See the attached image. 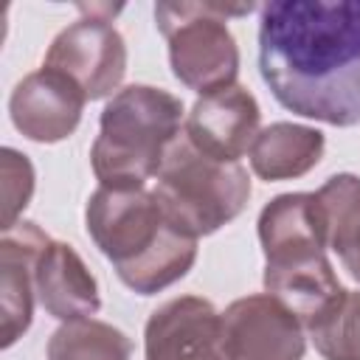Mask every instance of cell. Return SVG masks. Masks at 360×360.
Listing matches in <instances>:
<instances>
[{"mask_svg": "<svg viewBox=\"0 0 360 360\" xmlns=\"http://www.w3.org/2000/svg\"><path fill=\"white\" fill-rule=\"evenodd\" d=\"M259 73L284 110L360 127V0L264 3Z\"/></svg>", "mask_w": 360, "mask_h": 360, "instance_id": "obj_1", "label": "cell"}, {"mask_svg": "<svg viewBox=\"0 0 360 360\" xmlns=\"http://www.w3.org/2000/svg\"><path fill=\"white\" fill-rule=\"evenodd\" d=\"M84 228L118 278L138 295L172 287L197 262V236L180 228L146 186H98L84 205Z\"/></svg>", "mask_w": 360, "mask_h": 360, "instance_id": "obj_2", "label": "cell"}, {"mask_svg": "<svg viewBox=\"0 0 360 360\" xmlns=\"http://www.w3.org/2000/svg\"><path fill=\"white\" fill-rule=\"evenodd\" d=\"M183 101L163 87L127 84L101 110L90 166L98 186L141 188L158 174L166 149L183 132Z\"/></svg>", "mask_w": 360, "mask_h": 360, "instance_id": "obj_3", "label": "cell"}, {"mask_svg": "<svg viewBox=\"0 0 360 360\" xmlns=\"http://www.w3.org/2000/svg\"><path fill=\"white\" fill-rule=\"evenodd\" d=\"M152 191L163 211L200 239L245 211L250 177L239 160H217L180 132L166 149Z\"/></svg>", "mask_w": 360, "mask_h": 360, "instance_id": "obj_4", "label": "cell"}, {"mask_svg": "<svg viewBox=\"0 0 360 360\" xmlns=\"http://www.w3.org/2000/svg\"><path fill=\"white\" fill-rule=\"evenodd\" d=\"M253 8V3H158L155 22L169 42L174 79L200 96L236 84L239 48L228 28V17H245Z\"/></svg>", "mask_w": 360, "mask_h": 360, "instance_id": "obj_5", "label": "cell"}, {"mask_svg": "<svg viewBox=\"0 0 360 360\" xmlns=\"http://www.w3.org/2000/svg\"><path fill=\"white\" fill-rule=\"evenodd\" d=\"M82 17L62 28L45 51L42 68L73 79L87 101L112 98L127 73V45L112 17L121 6H79Z\"/></svg>", "mask_w": 360, "mask_h": 360, "instance_id": "obj_6", "label": "cell"}, {"mask_svg": "<svg viewBox=\"0 0 360 360\" xmlns=\"http://www.w3.org/2000/svg\"><path fill=\"white\" fill-rule=\"evenodd\" d=\"M222 343L228 360H304L307 329L281 301L256 292L225 307Z\"/></svg>", "mask_w": 360, "mask_h": 360, "instance_id": "obj_7", "label": "cell"}, {"mask_svg": "<svg viewBox=\"0 0 360 360\" xmlns=\"http://www.w3.org/2000/svg\"><path fill=\"white\" fill-rule=\"evenodd\" d=\"M143 360H228L222 312L202 295L160 304L143 326Z\"/></svg>", "mask_w": 360, "mask_h": 360, "instance_id": "obj_8", "label": "cell"}, {"mask_svg": "<svg viewBox=\"0 0 360 360\" xmlns=\"http://www.w3.org/2000/svg\"><path fill=\"white\" fill-rule=\"evenodd\" d=\"M87 96L59 70L39 68L22 76L8 96V115L17 132L34 143H59L82 121Z\"/></svg>", "mask_w": 360, "mask_h": 360, "instance_id": "obj_9", "label": "cell"}, {"mask_svg": "<svg viewBox=\"0 0 360 360\" xmlns=\"http://www.w3.org/2000/svg\"><path fill=\"white\" fill-rule=\"evenodd\" d=\"M262 124V110L253 93L242 84H231L205 93L186 115L183 135L205 155L217 160H239L250 152Z\"/></svg>", "mask_w": 360, "mask_h": 360, "instance_id": "obj_10", "label": "cell"}, {"mask_svg": "<svg viewBox=\"0 0 360 360\" xmlns=\"http://www.w3.org/2000/svg\"><path fill=\"white\" fill-rule=\"evenodd\" d=\"M51 236L28 219L6 228L0 236V335L3 349L22 338L34 318V264Z\"/></svg>", "mask_w": 360, "mask_h": 360, "instance_id": "obj_11", "label": "cell"}, {"mask_svg": "<svg viewBox=\"0 0 360 360\" xmlns=\"http://www.w3.org/2000/svg\"><path fill=\"white\" fill-rule=\"evenodd\" d=\"M259 242L264 264L301 262L326 253V217L318 194L290 191L273 197L259 214Z\"/></svg>", "mask_w": 360, "mask_h": 360, "instance_id": "obj_12", "label": "cell"}, {"mask_svg": "<svg viewBox=\"0 0 360 360\" xmlns=\"http://www.w3.org/2000/svg\"><path fill=\"white\" fill-rule=\"evenodd\" d=\"M34 290L42 309L62 323L93 318L101 309L96 276L68 242H45L34 264Z\"/></svg>", "mask_w": 360, "mask_h": 360, "instance_id": "obj_13", "label": "cell"}, {"mask_svg": "<svg viewBox=\"0 0 360 360\" xmlns=\"http://www.w3.org/2000/svg\"><path fill=\"white\" fill-rule=\"evenodd\" d=\"M262 281H264V292L281 301L304 323V329L318 323L346 292L326 253L301 262L264 264Z\"/></svg>", "mask_w": 360, "mask_h": 360, "instance_id": "obj_14", "label": "cell"}, {"mask_svg": "<svg viewBox=\"0 0 360 360\" xmlns=\"http://www.w3.org/2000/svg\"><path fill=\"white\" fill-rule=\"evenodd\" d=\"M326 149V138L315 127L292 124V121H276L264 129H259L253 146H250V169L256 177L276 183V180H292L312 172Z\"/></svg>", "mask_w": 360, "mask_h": 360, "instance_id": "obj_15", "label": "cell"}, {"mask_svg": "<svg viewBox=\"0 0 360 360\" xmlns=\"http://www.w3.org/2000/svg\"><path fill=\"white\" fill-rule=\"evenodd\" d=\"M315 194L326 217V242L360 284V177L332 174Z\"/></svg>", "mask_w": 360, "mask_h": 360, "instance_id": "obj_16", "label": "cell"}, {"mask_svg": "<svg viewBox=\"0 0 360 360\" xmlns=\"http://www.w3.org/2000/svg\"><path fill=\"white\" fill-rule=\"evenodd\" d=\"M48 360H129L132 340L112 323L84 318L62 323L45 349Z\"/></svg>", "mask_w": 360, "mask_h": 360, "instance_id": "obj_17", "label": "cell"}, {"mask_svg": "<svg viewBox=\"0 0 360 360\" xmlns=\"http://www.w3.org/2000/svg\"><path fill=\"white\" fill-rule=\"evenodd\" d=\"M307 335L323 360H360V290H346Z\"/></svg>", "mask_w": 360, "mask_h": 360, "instance_id": "obj_18", "label": "cell"}, {"mask_svg": "<svg viewBox=\"0 0 360 360\" xmlns=\"http://www.w3.org/2000/svg\"><path fill=\"white\" fill-rule=\"evenodd\" d=\"M0 174H3V231H6L20 222L25 205L31 202L34 166L22 152L6 146L0 152Z\"/></svg>", "mask_w": 360, "mask_h": 360, "instance_id": "obj_19", "label": "cell"}]
</instances>
